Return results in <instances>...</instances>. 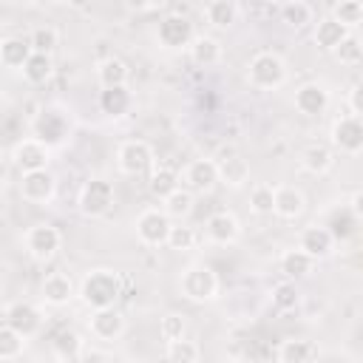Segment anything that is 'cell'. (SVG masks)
<instances>
[{"mask_svg": "<svg viewBox=\"0 0 363 363\" xmlns=\"http://www.w3.org/2000/svg\"><path fill=\"white\" fill-rule=\"evenodd\" d=\"M122 295V278L113 269H91L79 284V301L91 309L113 306Z\"/></svg>", "mask_w": 363, "mask_h": 363, "instance_id": "obj_1", "label": "cell"}, {"mask_svg": "<svg viewBox=\"0 0 363 363\" xmlns=\"http://www.w3.org/2000/svg\"><path fill=\"white\" fill-rule=\"evenodd\" d=\"M247 79L258 91H275L286 82V62L275 51H258L247 62Z\"/></svg>", "mask_w": 363, "mask_h": 363, "instance_id": "obj_2", "label": "cell"}, {"mask_svg": "<svg viewBox=\"0 0 363 363\" xmlns=\"http://www.w3.org/2000/svg\"><path fill=\"white\" fill-rule=\"evenodd\" d=\"M179 292L193 303H207L218 295V275L207 264H190L179 278Z\"/></svg>", "mask_w": 363, "mask_h": 363, "instance_id": "obj_3", "label": "cell"}, {"mask_svg": "<svg viewBox=\"0 0 363 363\" xmlns=\"http://www.w3.org/2000/svg\"><path fill=\"white\" fill-rule=\"evenodd\" d=\"M79 213L85 218H99L113 207V184L108 179H88L79 190Z\"/></svg>", "mask_w": 363, "mask_h": 363, "instance_id": "obj_4", "label": "cell"}, {"mask_svg": "<svg viewBox=\"0 0 363 363\" xmlns=\"http://www.w3.org/2000/svg\"><path fill=\"white\" fill-rule=\"evenodd\" d=\"M116 167L125 176H142L153 167V147L142 139H128L116 150Z\"/></svg>", "mask_w": 363, "mask_h": 363, "instance_id": "obj_5", "label": "cell"}, {"mask_svg": "<svg viewBox=\"0 0 363 363\" xmlns=\"http://www.w3.org/2000/svg\"><path fill=\"white\" fill-rule=\"evenodd\" d=\"M170 233V216L159 207H147L136 216V238L145 247H162Z\"/></svg>", "mask_w": 363, "mask_h": 363, "instance_id": "obj_6", "label": "cell"}, {"mask_svg": "<svg viewBox=\"0 0 363 363\" xmlns=\"http://www.w3.org/2000/svg\"><path fill=\"white\" fill-rule=\"evenodd\" d=\"M329 142L332 147H337L340 153H349V156H357L363 150V122L360 116H340L332 122V130H329Z\"/></svg>", "mask_w": 363, "mask_h": 363, "instance_id": "obj_7", "label": "cell"}, {"mask_svg": "<svg viewBox=\"0 0 363 363\" xmlns=\"http://www.w3.org/2000/svg\"><path fill=\"white\" fill-rule=\"evenodd\" d=\"M125 315L116 309V306H102V309H94L91 318H88V329L91 335L99 340V343H113L125 335Z\"/></svg>", "mask_w": 363, "mask_h": 363, "instance_id": "obj_8", "label": "cell"}, {"mask_svg": "<svg viewBox=\"0 0 363 363\" xmlns=\"http://www.w3.org/2000/svg\"><path fill=\"white\" fill-rule=\"evenodd\" d=\"M60 244H62V235H60V230L54 224H34L26 233V250H28V255L34 261L54 258L57 250H60Z\"/></svg>", "mask_w": 363, "mask_h": 363, "instance_id": "obj_9", "label": "cell"}, {"mask_svg": "<svg viewBox=\"0 0 363 363\" xmlns=\"http://www.w3.org/2000/svg\"><path fill=\"white\" fill-rule=\"evenodd\" d=\"M57 193V179L48 173V167L43 170H28L20 179V196L31 204H48Z\"/></svg>", "mask_w": 363, "mask_h": 363, "instance_id": "obj_10", "label": "cell"}, {"mask_svg": "<svg viewBox=\"0 0 363 363\" xmlns=\"http://www.w3.org/2000/svg\"><path fill=\"white\" fill-rule=\"evenodd\" d=\"M179 182H182L193 196H196V193H199V196L210 193V190L218 184L216 162H213V159H193V162L184 167V173H182Z\"/></svg>", "mask_w": 363, "mask_h": 363, "instance_id": "obj_11", "label": "cell"}, {"mask_svg": "<svg viewBox=\"0 0 363 363\" xmlns=\"http://www.w3.org/2000/svg\"><path fill=\"white\" fill-rule=\"evenodd\" d=\"M11 159H14V164L20 167V173L43 170V167H48V162H51V147H48L43 139H23V142L14 145Z\"/></svg>", "mask_w": 363, "mask_h": 363, "instance_id": "obj_12", "label": "cell"}, {"mask_svg": "<svg viewBox=\"0 0 363 363\" xmlns=\"http://www.w3.org/2000/svg\"><path fill=\"white\" fill-rule=\"evenodd\" d=\"M6 323L17 329L23 337H34L43 329V312L28 301H14L6 309Z\"/></svg>", "mask_w": 363, "mask_h": 363, "instance_id": "obj_13", "label": "cell"}, {"mask_svg": "<svg viewBox=\"0 0 363 363\" xmlns=\"http://www.w3.org/2000/svg\"><path fill=\"white\" fill-rule=\"evenodd\" d=\"M193 23L182 14H167L162 23H159V31H156V40L164 45V48H187L190 40H193Z\"/></svg>", "mask_w": 363, "mask_h": 363, "instance_id": "obj_14", "label": "cell"}, {"mask_svg": "<svg viewBox=\"0 0 363 363\" xmlns=\"http://www.w3.org/2000/svg\"><path fill=\"white\" fill-rule=\"evenodd\" d=\"M335 238L329 233V227L323 224H312V227H303L301 230V238H298V247L312 258V261H323L335 252Z\"/></svg>", "mask_w": 363, "mask_h": 363, "instance_id": "obj_15", "label": "cell"}, {"mask_svg": "<svg viewBox=\"0 0 363 363\" xmlns=\"http://www.w3.org/2000/svg\"><path fill=\"white\" fill-rule=\"evenodd\" d=\"M204 233H207V238H210L213 244L227 247V244H235V241L241 238V221H238L233 213L218 210V213H213V216L207 218Z\"/></svg>", "mask_w": 363, "mask_h": 363, "instance_id": "obj_16", "label": "cell"}, {"mask_svg": "<svg viewBox=\"0 0 363 363\" xmlns=\"http://www.w3.org/2000/svg\"><path fill=\"white\" fill-rule=\"evenodd\" d=\"M306 210V196L301 193V187L295 184H281L275 187V196H272V213L278 218H286V221H295L301 218Z\"/></svg>", "mask_w": 363, "mask_h": 363, "instance_id": "obj_17", "label": "cell"}, {"mask_svg": "<svg viewBox=\"0 0 363 363\" xmlns=\"http://www.w3.org/2000/svg\"><path fill=\"white\" fill-rule=\"evenodd\" d=\"M295 108L303 113V116H318L329 108V91L318 82H306L295 91Z\"/></svg>", "mask_w": 363, "mask_h": 363, "instance_id": "obj_18", "label": "cell"}, {"mask_svg": "<svg viewBox=\"0 0 363 363\" xmlns=\"http://www.w3.org/2000/svg\"><path fill=\"white\" fill-rule=\"evenodd\" d=\"M216 170H218V182L233 187V190H238V187H244L250 182V162L244 156H238V153H230L227 159H218Z\"/></svg>", "mask_w": 363, "mask_h": 363, "instance_id": "obj_19", "label": "cell"}, {"mask_svg": "<svg viewBox=\"0 0 363 363\" xmlns=\"http://www.w3.org/2000/svg\"><path fill=\"white\" fill-rule=\"evenodd\" d=\"M74 298V281L65 272H51L43 281V301L48 306H65Z\"/></svg>", "mask_w": 363, "mask_h": 363, "instance_id": "obj_20", "label": "cell"}, {"mask_svg": "<svg viewBox=\"0 0 363 363\" xmlns=\"http://www.w3.org/2000/svg\"><path fill=\"white\" fill-rule=\"evenodd\" d=\"M301 167L312 176H326L335 167V153L326 145H306L301 150Z\"/></svg>", "mask_w": 363, "mask_h": 363, "instance_id": "obj_21", "label": "cell"}, {"mask_svg": "<svg viewBox=\"0 0 363 363\" xmlns=\"http://www.w3.org/2000/svg\"><path fill=\"white\" fill-rule=\"evenodd\" d=\"M275 357L281 363H309V360H318L320 357V349L312 340H295V337H289V340H281Z\"/></svg>", "mask_w": 363, "mask_h": 363, "instance_id": "obj_22", "label": "cell"}, {"mask_svg": "<svg viewBox=\"0 0 363 363\" xmlns=\"http://www.w3.org/2000/svg\"><path fill=\"white\" fill-rule=\"evenodd\" d=\"M187 51H190V60H193L199 68H210V65H216V62L221 60V54H224L221 43H218L216 37H207V34L193 37L190 45H187Z\"/></svg>", "mask_w": 363, "mask_h": 363, "instance_id": "obj_23", "label": "cell"}, {"mask_svg": "<svg viewBox=\"0 0 363 363\" xmlns=\"http://www.w3.org/2000/svg\"><path fill=\"white\" fill-rule=\"evenodd\" d=\"M20 71H23V77H26V82H31V85H43V82H48L51 74H54V60H51V54L31 51Z\"/></svg>", "mask_w": 363, "mask_h": 363, "instance_id": "obj_24", "label": "cell"}, {"mask_svg": "<svg viewBox=\"0 0 363 363\" xmlns=\"http://www.w3.org/2000/svg\"><path fill=\"white\" fill-rule=\"evenodd\" d=\"M128 77H130L128 62H125V60H119V57H108V60H102V62L96 65V79H99V85H102V88L125 85V82H128Z\"/></svg>", "mask_w": 363, "mask_h": 363, "instance_id": "obj_25", "label": "cell"}, {"mask_svg": "<svg viewBox=\"0 0 363 363\" xmlns=\"http://www.w3.org/2000/svg\"><path fill=\"white\" fill-rule=\"evenodd\" d=\"M278 267H281V272L286 275V278H306L312 269H315V261L298 247V250H286V252H281V261H278Z\"/></svg>", "mask_w": 363, "mask_h": 363, "instance_id": "obj_26", "label": "cell"}, {"mask_svg": "<svg viewBox=\"0 0 363 363\" xmlns=\"http://www.w3.org/2000/svg\"><path fill=\"white\" fill-rule=\"evenodd\" d=\"M346 34H349L346 26H340L335 17H323V20H318V26H315V45L323 48V51H332Z\"/></svg>", "mask_w": 363, "mask_h": 363, "instance_id": "obj_27", "label": "cell"}, {"mask_svg": "<svg viewBox=\"0 0 363 363\" xmlns=\"http://www.w3.org/2000/svg\"><path fill=\"white\" fill-rule=\"evenodd\" d=\"M28 54H31V43L23 40V37H6L0 43V62L6 68H23Z\"/></svg>", "mask_w": 363, "mask_h": 363, "instance_id": "obj_28", "label": "cell"}, {"mask_svg": "<svg viewBox=\"0 0 363 363\" xmlns=\"http://www.w3.org/2000/svg\"><path fill=\"white\" fill-rule=\"evenodd\" d=\"M147 187H150V193H153L156 199H164V196H170V193L179 187V173H176L173 167H164V164L150 167Z\"/></svg>", "mask_w": 363, "mask_h": 363, "instance_id": "obj_29", "label": "cell"}, {"mask_svg": "<svg viewBox=\"0 0 363 363\" xmlns=\"http://www.w3.org/2000/svg\"><path fill=\"white\" fill-rule=\"evenodd\" d=\"M204 14H207V23L213 28H230L235 23V17H238V9H235L233 0H210Z\"/></svg>", "mask_w": 363, "mask_h": 363, "instance_id": "obj_30", "label": "cell"}, {"mask_svg": "<svg viewBox=\"0 0 363 363\" xmlns=\"http://www.w3.org/2000/svg\"><path fill=\"white\" fill-rule=\"evenodd\" d=\"M99 105H102V111H105L108 116H122V113H128V108H130V94H128L125 85L105 88L102 96H99Z\"/></svg>", "mask_w": 363, "mask_h": 363, "instance_id": "obj_31", "label": "cell"}, {"mask_svg": "<svg viewBox=\"0 0 363 363\" xmlns=\"http://www.w3.org/2000/svg\"><path fill=\"white\" fill-rule=\"evenodd\" d=\"M162 201H164L162 210H164L170 218H179V221H182V218H187V216L193 213V193H190L187 187H176V190H173L170 196H164Z\"/></svg>", "mask_w": 363, "mask_h": 363, "instance_id": "obj_32", "label": "cell"}, {"mask_svg": "<svg viewBox=\"0 0 363 363\" xmlns=\"http://www.w3.org/2000/svg\"><path fill=\"white\" fill-rule=\"evenodd\" d=\"M51 349H54V357L60 360H79V349H82V337L71 329H62L54 340H51Z\"/></svg>", "mask_w": 363, "mask_h": 363, "instance_id": "obj_33", "label": "cell"}, {"mask_svg": "<svg viewBox=\"0 0 363 363\" xmlns=\"http://www.w3.org/2000/svg\"><path fill=\"white\" fill-rule=\"evenodd\" d=\"M332 54H335V60L340 62V65H360V60H363V45H360V37L357 34H346L335 48H332Z\"/></svg>", "mask_w": 363, "mask_h": 363, "instance_id": "obj_34", "label": "cell"}, {"mask_svg": "<svg viewBox=\"0 0 363 363\" xmlns=\"http://www.w3.org/2000/svg\"><path fill=\"white\" fill-rule=\"evenodd\" d=\"M23 349H26V337L9 323L0 326V360H14L23 354Z\"/></svg>", "mask_w": 363, "mask_h": 363, "instance_id": "obj_35", "label": "cell"}, {"mask_svg": "<svg viewBox=\"0 0 363 363\" xmlns=\"http://www.w3.org/2000/svg\"><path fill=\"white\" fill-rule=\"evenodd\" d=\"M164 357L173 360V363H196V360L201 357V349H199L193 340L179 337V340H170V343H167Z\"/></svg>", "mask_w": 363, "mask_h": 363, "instance_id": "obj_36", "label": "cell"}, {"mask_svg": "<svg viewBox=\"0 0 363 363\" xmlns=\"http://www.w3.org/2000/svg\"><path fill=\"white\" fill-rule=\"evenodd\" d=\"M281 20L289 28H303L306 23H312V9L303 0H292V3L281 6Z\"/></svg>", "mask_w": 363, "mask_h": 363, "instance_id": "obj_37", "label": "cell"}, {"mask_svg": "<svg viewBox=\"0 0 363 363\" xmlns=\"http://www.w3.org/2000/svg\"><path fill=\"white\" fill-rule=\"evenodd\" d=\"M272 196H275L272 184H255L250 190V210L255 216H272Z\"/></svg>", "mask_w": 363, "mask_h": 363, "instance_id": "obj_38", "label": "cell"}, {"mask_svg": "<svg viewBox=\"0 0 363 363\" xmlns=\"http://www.w3.org/2000/svg\"><path fill=\"white\" fill-rule=\"evenodd\" d=\"M170 250L176 252H187L196 247V230L193 227H184V224H170V233H167V241H164Z\"/></svg>", "mask_w": 363, "mask_h": 363, "instance_id": "obj_39", "label": "cell"}, {"mask_svg": "<svg viewBox=\"0 0 363 363\" xmlns=\"http://www.w3.org/2000/svg\"><path fill=\"white\" fill-rule=\"evenodd\" d=\"M159 335H162L164 343L184 337V335H187V320H184V315H179V312H167V315L159 320Z\"/></svg>", "mask_w": 363, "mask_h": 363, "instance_id": "obj_40", "label": "cell"}, {"mask_svg": "<svg viewBox=\"0 0 363 363\" xmlns=\"http://www.w3.org/2000/svg\"><path fill=\"white\" fill-rule=\"evenodd\" d=\"M332 17H335L340 26L354 28V26H360V20H363V6H360V0H340V3L335 6Z\"/></svg>", "mask_w": 363, "mask_h": 363, "instance_id": "obj_41", "label": "cell"}, {"mask_svg": "<svg viewBox=\"0 0 363 363\" xmlns=\"http://www.w3.org/2000/svg\"><path fill=\"white\" fill-rule=\"evenodd\" d=\"M298 303H301V292H298L295 284L284 281V284H278V286L272 289V306H275V309L289 312V309H295Z\"/></svg>", "mask_w": 363, "mask_h": 363, "instance_id": "obj_42", "label": "cell"}, {"mask_svg": "<svg viewBox=\"0 0 363 363\" xmlns=\"http://www.w3.org/2000/svg\"><path fill=\"white\" fill-rule=\"evenodd\" d=\"M31 51H40V54H54V48H57V43H60V37H57V31L51 28V26H40V28H34L31 31Z\"/></svg>", "mask_w": 363, "mask_h": 363, "instance_id": "obj_43", "label": "cell"}, {"mask_svg": "<svg viewBox=\"0 0 363 363\" xmlns=\"http://www.w3.org/2000/svg\"><path fill=\"white\" fill-rule=\"evenodd\" d=\"M79 360H91V363H96V360H113V352H111V349H99V346H85V343H82Z\"/></svg>", "mask_w": 363, "mask_h": 363, "instance_id": "obj_44", "label": "cell"}, {"mask_svg": "<svg viewBox=\"0 0 363 363\" xmlns=\"http://www.w3.org/2000/svg\"><path fill=\"white\" fill-rule=\"evenodd\" d=\"M349 108H352V116H360V113H363V105H360V85H352V88H349Z\"/></svg>", "mask_w": 363, "mask_h": 363, "instance_id": "obj_45", "label": "cell"}, {"mask_svg": "<svg viewBox=\"0 0 363 363\" xmlns=\"http://www.w3.org/2000/svg\"><path fill=\"white\" fill-rule=\"evenodd\" d=\"M349 213H352L354 218H363V193H360V190L352 193V199H349Z\"/></svg>", "mask_w": 363, "mask_h": 363, "instance_id": "obj_46", "label": "cell"}, {"mask_svg": "<svg viewBox=\"0 0 363 363\" xmlns=\"http://www.w3.org/2000/svg\"><path fill=\"white\" fill-rule=\"evenodd\" d=\"M150 3H153V0H125V6H128L130 11H145V9H150Z\"/></svg>", "mask_w": 363, "mask_h": 363, "instance_id": "obj_47", "label": "cell"}, {"mask_svg": "<svg viewBox=\"0 0 363 363\" xmlns=\"http://www.w3.org/2000/svg\"><path fill=\"white\" fill-rule=\"evenodd\" d=\"M272 6H286V3H292V0H269Z\"/></svg>", "mask_w": 363, "mask_h": 363, "instance_id": "obj_48", "label": "cell"}, {"mask_svg": "<svg viewBox=\"0 0 363 363\" xmlns=\"http://www.w3.org/2000/svg\"><path fill=\"white\" fill-rule=\"evenodd\" d=\"M54 6H68V3H74V0H51Z\"/></svg>", "mask_w": 363, "mask_h": 363, "instance_id": "obj_49", "label": "cell"}]
</instances>
